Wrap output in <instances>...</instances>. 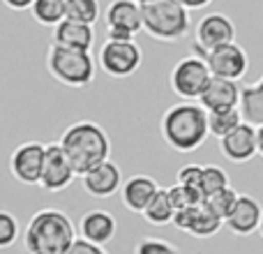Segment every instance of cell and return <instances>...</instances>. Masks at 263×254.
I'll use <instances>...</instances> for the list:
<instances>
[{
	"label": "cell",
	"instance_id": "obj_19",
	"mask_svg": "<svg viewBox=\"0 0 263 254\" xmlns=\"http://www.w3.org/2000/svg\"><path fill=\"white\" fill-rule=\"evenodd\" d=\"M53 44L67 46V49L90 51L92 44H95V28L90 23L65 19L63 23H58L53 28Z\"/></svg>",
	"mask_w": 263,
	"mask_h": 254
},
{
	"label": "cell",
	"instance_id": "obj_37",
	"mask_svg": "<svg viewBox=\"0 0 263 254\" xmlns=\"http://www.w3.org/2000/svg\"><path fill=\"white\" fill-rule=\"evenodd\" d=\"M256 141H259V155L263 157V125L256 127Z\"/></svg>",
	"mask_w": 263,
	"mask_h": 254
},
{
	"label": "cell",
	"instance_id": "obj_35",
	"mask_svg": "<svg viewBox=\"0 0 263 254\" xmlns=\"http://www.w3.org/2000/svg\"><path fill=\"white\" fill-rule=\"evenodd\" d=\"M35 0H3V5L7 9H14V12H26V9L32 7Z\"/></svg>",
	"mask_w": 263,
	"mask_h": 254
},
{
	"label": "cell",
	"instance_id": "obj_7",
	"mask_svg": "<svg viewBox=\"0 0 263 254\" xmlns=\"http://www.w3.org/2000/svg\"><path fill=\"white\" fill-rule=\"evenodd\" d=\"M141 60H143V53H141L139 44L134 40H127V42L106 40L100 49V56H97V65L111 79L132 77L141 67Z\"/></svg>",
	"mask_w": 263,
	"mask_h": 254
},
{
	"label": "cell",
	"instance_id": "obj_8",
	"mask_svg": "<svg viewBox=\"0 0 263 254\" xmlns=\"http://www.w3.org/2000/svg\"><path fill=\"white\" fill-rule=\"evenodd\" d=\"M44 157H46V143H42V141H23L9 155V173L21 185H30V187L40 185Z\"/></svg>",
	"mask_w": 263,
	"mask_h": 254
},
{
	"label": "cell",
	"instance_id": "obj_6",
	"mask_svg": "<svg viewBox=\"0 0 263 254\" xmlns=\"http://www.w3.org/2000/svg\"><path fill=\"white\" fill-rule=\"evenodd\" d=\"M210 79H213V72H210L203 56H185V58H180L173 65L171 74H168L171 90L180 100H192V102H199V97L203 95Z\"/></svg>",
	"mask_w": 263,
	"mask_h": 254
},
{
	"label": "cell",
	"instance_id": "obj_36",
	"mask_svg": "<svg viewBox=\"0 0 263 254\" xmlns=\"http://www.w3.org/2000/svg\"><path fill=\"white\" fill-rule=\"evenodd\" d=\"M178 3L185 5V7L192 12V9H203V7H208L213 0H178Z\"/></svg>",
	"mask_w": 263,
	"mask_h": 254
},
{
	"label": "cell",
	"instance_id": "obj_2",
	"mask_svg": "<svg viewBox=\"0 0 263 254\" xmlns=\"http://www.w3.org/2000/svg\"><path fill=\"white\" fill-rule=\"evenodd\" d=\"M65 155L69 157L77 176H83L90 169L100 167L111 155V139L106 130L95 120H77L58 139Z\"/></svg>",
	"mask_w": 263,
	"mask_h": 254
},
{
	"label": "cell",
	"instance_id": "obj_18",
	"mask_svg": "<svg viewBox=\"0 0 263 254\" xmlns=\"http://www.w3.org/2000/svg\"><path fill=\"white\" fill-rule=\"evenodd\" d=\"M106 28H120L132 35L143 30V9L136 0H111L106 7Z\"/></svg>",
	"mask_w": 263,
	"mask_h": 254
},
{
	"label": "cell",
	"instance_id": "obj_14",
	"mask_svg": "<svg viewBox=\"0 0 263 254\" xmlns=\"http://www.w3.org/2000/svg\"><path fill=\"white\" fill-rule=\"evenodd\" d=\"M261 217H263V206L252 194H240L231 215L224 220V227L231 233H236V236H252L254 231H259Z\"/></svg>",
	"mask_w": 263,
	"mask_h": 254
},
{
	"label": "cell",
	"instance_id": "obj_13",
	"mask_svg": "<svg viewBox=\"0 0 263 254\" xmlns=\"http://www.w3.org/2000/svg\"><path fill=\"white\" fill-rule=\"evenodd\" d=\"M81 185L86 190V194L92 196V199H109V196H114L123 187V173H120L118 164L106 159L100 167L83 173Z\"/></svg>",
	"mask_w": 263,
	"mask_h": 254
},
{
	"label": "cell",
	"instance_id": "obj_38",
	"mask_svg": "<svg viewBox=\"0 0 263 254\" xmlns=\"http://www.w3.org/2000/svg\"><path fill=\"white\" fill-rule=\"evenodd\" d=\"M136 3H141V5H148V3H157V0H136Z\"/></svg>",
	"mask_w": 263,
	"mask_h": 254
},
{
	"label": "cell",
	"instance_id": "obj_39",
	"mask_svg": "<svg viewBox=\"0 0 263 254\" xmlns=\"http://www.w3.org/2000/svg\"><path fill=\"white\" fill-rule=\"evenodd\" d=\"M259 233H261V238H263V217H261V227H259Z\"/></svg>",
	"mask_w": 263,
	"mask_h": 254
},
{
	"label": "cell",
	"instance_id": "obj_31",
	"mask_svg": "<svg viewBox=\"0 0 263 254\" xmlns=\"http://www.w3.org/2000/svg\"><path fill=\"white\" fill-rule=\"evenodd\" d=\"M201 176H203V164H185V167L178 171V183L201 192ZM201 194H203V192H201Z\"/></svg>",
	"mask_w": 263,
	"mask_h": 254
},
{
	"label": "cell",
	"instance_id": "obj_33",
	"mask_svg": "<svg viewBox=\"0 0 263 254\" xmlns=\"http://www.w3.org/2000/svg\"><path fill=\"white\" fill-rule=\"evenodd\" d=\"M201 204H196V206H187V208H180V210H176V215H173V227L178 229V231H190V227H192V220H194V215H196V208H199Z\"/></svg>",
	"mask_w": 263,
	"mask_h": 254
},
{
	"label": "cell",
	"instance_id": "obj_17",
	"mask_svg": "<svg viewBox=\"0 0 263 254\" xmlns=\"http://www.w3.org/2000/svg\"><path fill=\"white\" fill-rule=\"evenodd\" d=\"M79 233H81V238H86L90 243L106 245L118 233V220L109 210H100V208L88 210L79 220Z\"/></svg>",
	"mask_w": 263,
	"mask_h": 254
},
{
	"label": "cell",
	"instance_id": "obj_5",
	"mask_svg": "<svg viewBox=\"0 0 263 254\" xmlns=\"http://www.w3.org/2000/svg\"><path fill=\"white\" fill-rule=\"evenodd\" d=\"M143 9V30L157 42H178L190 32V9L178 0H157L141 5Z\"/></svg>",
	"mask_w": 263,
	"mask_h": 254
},
{
	"label": "cell",
	"instance_id": "obj_1",
	"mask_svg": "<svg viewBox=\"0 0 263 254\" xmlns=\"http://www.w3.org/2000/svg\"><path fill=\"white\" fill-rule=\"evenodd\" d=\"M164 143L176 153H194L210 136L208 111L192 100H182L168 106L159 120Z\"/></svg>",
	"mask_w": 263,
	"mask_h": 254
},
{
	"label": "cell",
	"instance_id": "obj_12",
	"mask_svg": "<svg viewBox=\"0 0 263 254\" xmlns=\"http://www.w3.org/2000/svg\"><path fill=\"white\" fill-rule=\"evenodd\" d=\"M219 150L233 164H245L259 155V141H256V125L240 123L233 132H229L224 139H219Z\"/></svg>",
	"mask_w": 263,
	"mask_h": 254
},
{
	"label": "cell",
	"instance_id": "obj_26",
	"mask_svg": "<svg viewBox=\"0 0 263 254\" xmlns=\"http://www.w3.org/2000/svg\"><path fill=\"white\" fill-rule=\"evenodd\" d=\"M238 192L233 190L231 185L229 187H224V190H219V192H215V194H210V196H205L203 199V204L208 206L210 210H213L217 217H222V220H227L229 215H231V210H233V206H236V201H238Z\"/></svg>",
	"mask_w": 263,
	"mask_h": 254
},
{
	"label": "cell",
	"instance_id": "obj_30",
	"mask_svg": "<svg viewBox=\"0 0 263 254\" xmlns=\"http://www.w3.org/2000/svg\"><path fill=\"white\" fill-rule=\"evenodd\" d=\"M134 254H178V250L164 238H155V236H145L136 243Z\"/></svg>",
	"mask_w": 263,
	"mask_h": 254
},
{
	"label": "cell",
	"instance_id": "obj_22",
	"mask_svg": "<svg viewBox=\"0 0 263 254\" xmlns=\"http://www.w3.org/2000/svg\"><path fill=\"white\" fill-rule=\"evenodd\" d=\"M30 14L40 26L55 28L67 19V0H35Z\"/></svg>",
	"mask_w": 263,
	"mask_h": 254
},
{
	"label": "cell",
	"instance_id": "obj_21",
	"mask_svg": "<svg viewBox=\"0 0 263 254\" xmlns=\"http://www.w3.org/2000/svg\"><path fill=\"white\" fill-rule=\"evenodd\" d=\"M173 215H176V206H173L171 196H168V187L166 190H159L155 194V199L148 204V208L143 210V217L148 224L153 227H166V224H173Z\"/></svg>",
	"mask_w": 263,
	"mask_h": 254
},
{
	"label": "cell",
	"instance_id": "obj_10",
	"mask_svg": "<svg viewBox=\"0 0 263 254\" xmlns=\"http://www.w3.org/2000/svg\"><path fill=\"white\" fill-rule=\"evenodd\" d=\"M205 63H208L213 77H222V79H231V81H240L250 69V56L242 49L238 42H229L224 46L203 53Z\"/></svg>",
	"mask_w": 263,
	"mask_h": 254
},
{
	"label": "cell",
	"instance_id": "obj_4",
	"mask_svg": "<svg viewBox=\"0 0 263 254\" xmlns=\"http://www.w3.org/2000/svg\"><path fill=\"white\" fill-rule=\"evenodd\" d=\"M46 69L63 86L88 88L95 81L97 65H95V58L90 56V51L51 44L49 51H46Z\"/></svg>",
	"mask_w": 263,
	"mask_h": 254
},
{
	"label": "cell",
	"instance_id": "obj_34",
	"mask_svg": "<svg viewBox=\"0 0 263 254\" xmlns=\"http://www.w3.org/2000/svg\"><path fill=\"white\" fill-rule=\"evenodd\" d=\"M106 40H116V42H127L134 40V35L127 30H120V28H106Z\"/></svg>",
	"mask_w": 263,
	"mask_h": 254
},
{
	"label": "cell",
	"instance_id": "obj_25",
	"mask_svg": "<svg viewBox=\"0 0 263 254\" xmlns=\"http://www.w3.org/2000/svg\"><path fill=\"white\" fill-rule=\"evenodd\" d=\"M100 0H67V19L95 26L100 21Z\"/></svg>",
	"mask_w": 263,
	"mask_h": 254
},
{
	"label": "cell",
	"instance_id": "obj_3",
	"mask_svg": "<svg viewBox=\"0 0 263 254\" xmlns=\"http://www.w3.org/2000/svg\"><path fill=\"white\" fill-rule=\"evenodd\" d=\"M77 227L58 208H42L28 220L23 247L28 254H65L77 241Z\"/></svg>",
	"mask_w": 263,
	"mask_h": 254
},
{
	"label": "cell",
	"instance_id": "obj_20",
	"mask_svg": "<svg viewBox=\"0 0 263 254\" xmlns=\"http://www.w3.org/2000/svg\"><path fill=\"white\" fill-rule=\"evenodd\" d=\"M240 111L242 118L252 125H263V77L256 83L242 88L240 93Z\"/></svg>",
	"mask_w": 263,
	"mask_h": 254
},
{
	"label": "cell",
	"instance_id": "obj_24",
	"mask_svg": "<svg viewBox=\"0 0 263 254\" xmlns=\"http://www.w3.org/2000/svg\"><path fill=\"white\" fill-rule=\"evenodd\" d=\"M222 227H224V220L217 217L205 204H201L199 208H196V215H194V220H192V227L187 233L194 238H213Z\"/></svg>",
	"mask_w": 263,
	"mask_h": 254
},
{
	"label": "cell",
	"instance_id": "obj_16",
	"mask_svg": "<svg viewBox=\"0 0 263 254\" xmlns=\"http://www.w3.org/2000/svg\"><path fill=\"white\" fill-rule=\"evenodd\" d=\"M240 93H242V88L238 86V81L213 77L208 81V86H205L203 95L199 97V104L205 111L236 109V106H240Z\"/></svg>",
	"mask_w": 263,
	"mask_h": 254
},
{
	"label": "cell",
	"instance_id": "obj_28",
	"mask_svg": "<svg viewBox=\"0 0 263 254\" xmlns=\"http://www.w3.org/2000/svg\"><path fill=\"white\" fill-rule=\"evenodd\" d=\"M18 238V220L14 213L0 208V250H7Z\"/></svg>",
	"mask_w": 263,
	"mask_h": 254
},
{
	"label": "cell",
	"instance_id": "obj_29",
	"mask_svg": "<svg viewBox=\"0 0 263 254\" xmlns=\"http://www.w3.org/2000/svg\"><path fill=\"white\" fill-rule=\"evenodd\" d=\"M168 196H171L176 210L187 208V206L203 204V194H201V192L192 190V187H187V185H180V183H176V185L168 187Z\"/></svg>",
	"mask_w": 263,
	"mask_h": 254
},
{
	"label": "cell",
	"instance_id": "obj_23",
	"mask_svg": "<svg viewBox=\"0 0 263 254\" xmlns=\"http://www.w3.org/2000/svg\"><path fill=\"white\" fill-rule=\"evenodd\" d=\"M240 123H245L240 106H236V109L208 111V130H210V136H215V139H224L229 132H233Z\"/></svg>",
	"mask_w": 263,
	"mask_h": 254
},
{
	"label": "cell",
	"instance_id": "obj_32",
	"mask_svg": "<svg viewBox=\"0 0 263 254\" xmlns=\"http://www.w3.org/2000/svg\"><path fill=\"white\" fill-rule=\"evenodd\" d=\"M65 254H109V252H106V245H97V243H90L79 236Z\"/></svg>",
	"mask_w": 263,
	"mask_h": 254
},
{
	"label": "cell",
	"instance_id": "obj_15",
	"mask_svg": "<svg viewBox=\"0 0 263 254\" xmlns=\"http://www.w3.org/2000/svg\"><path fill=\"white\" fill-rule=\"evenodd\" d=\"M162 187L157 185V180L153 176H148V173H134L120 187V199H123L127 210L143 215V210L148 208V204L155 199V194Z\"/></svg>",
	"mask_w": 263,
	"mask_h": 254
},
{
	"label": "cell",
	"instance_id": "obj_9",
	"mask_svg": "<svg viewBox=\"0 0 263 254\" xmlns=\"http://www.w3.org/2000/svg\"><path fill=\"white\" fill-rule=\"evenodd\" d=\"M229 42H236V23L222 12H210L196 23L194 28V46L199 56L224 46Z\"/></svg>",
	"mask_w": 263,
	"mask_h": 254
},
{
	"label": "cell",
	"instance_id": "obj_11",
	"mask_svg": "<svg viewBox=\"0 0 263 254\" xmlns=\"http://www.w3.org/2000/svg\"><path fill=\"white\" fill-rule=\"evenodd\" d=\"M77 178L69 157L65 155L63 146L55 141V143H46V157H44V169H42V183L40 187L51 194H58V192L67 190L72 185V180Z\"/></svg>",
	"mask_w": 263,
	"mask_h": 254
},
{
	"label": "cell",
	"instance_id": "obj_27",
	"mask_svg": "<svg viewBox=\"0 0 263 254\" xmlns=\"http://www.w3.org/2000/svg\"><path fill=\"white\" fill-rule=\"evenodd\" d=\"M229 185H231V183H229V173L224 171L222 167H217V164H203V176H201L203 199L215 194V192L224 190V187H229Z\"/></svg>",
	"mask_w": 263,
	"mask_h": 254
}]
</instances>
